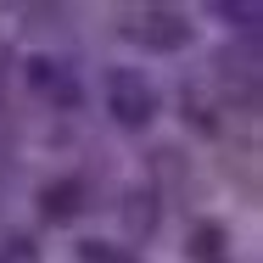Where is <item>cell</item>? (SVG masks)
<instances>
[{"mask_svg":"<svg viewBox=\"0 0 263 263\" xmlns=\"http://www.w3.org/2000/svg\"><path fill=\"white\" fill-rule=\"evenodd\" d=\"M106 106H112V118H118L123 129H146V123L157 118V90H152L146 73L112 67V73H106Z\"/></svg>","mask_w":263,"mask_h":263,"instance_id":"1","label":"cell"},{"mask_svg":"<svg viewBox=\"0 0 263 263\" xmlns=\"http://www.w3.org/2000/svg\"><path fill=\"white\" fill-rule=\"evenodd\" d=\"M129 40L146 51H185L191 45V23L168 6H146L140 17H129Z\"/></svg>","mask_w":263,"mask_h":263,"instance_id":"2","label":"cell"},{"mask_svg":"<svg viewBox=\"0 0 263 263\" xmlns=\"http://www.w3.org/2000/svg\"><path fill=\"white\" fill-rule=\"evenodd\" d=\"M28 84L45 96V101H62V106H79V84H73V73L51 62V56H34L28 62Z\"/></svg>","mask_w":263,"mask_h":263,"instance_id":"3","label":"cell"},{"mask_svg":"<svg viewBox=\"0 0 263 263\" xmlns=\"http://www.w3.org/2000/svg\"><path fill=\"white\" fill-rule=\"evenodd\" d=\"M79 202H84V185H79V179H56V185L40 191V213H45L51 224H67V218L79 213Z\"/></svg>","mask_w":263,"mask_h":263,"instance_id":"4","label":"cell"},{"mask_svg":"<svg viewBox=\"0 0 263 263\" xmlns=\"http://www.w3.org/2000/svg\"><path fill=\"white\" fill-rule=\"evenodd\" d=\"M123 218H129V230H135V235H152V230H157V196H152V191H135Z\"/></svg>","mask_w":263,"mask_h":263,"instance_id":"5","label":"cell"},{"mask_svg":"<svg viewBox=\"0 0 263 263\" xmlns=\"http://www.w3.org/2000/svg\"><path fill=\"white\" fill-rule=\"evenodd\" d=\"M191 258L196 263H218L224 258V230H218V224H202V230L191 235Z\"/></svg>","mask_w":263,"mask_h":263,"instance_id":"6","label":"cell"},{"mask_svg":"<svg viewBox=\"0 0 263 263\" xmlns=\"http://www.w3.org/2000/svg\"><path fill=\"white\" fill-rule=\"evenodd\" d=\"M79 263H140L123 247H106V241H79Z\"/></svg>","mask_w":263,"mask_h":263,"instance_id":"7","label":"cell"},{"mask_svg":"<svg viewBox=\"0 0 263 263\" xmlns=\"http://www.w3.org/2000/svg\"><path fill=\"white\" fill-rule=\"evenodd\" d=\"M218 11H224L230 23H258V17H263V11L252 6V0H241V6H218Z\"/></svg>","mask_w":263,"mask_h":263,"instance_id":"8","label":"cell"}]
</instances>
